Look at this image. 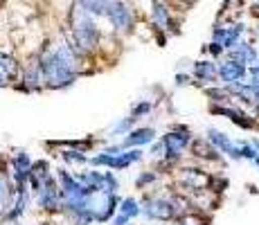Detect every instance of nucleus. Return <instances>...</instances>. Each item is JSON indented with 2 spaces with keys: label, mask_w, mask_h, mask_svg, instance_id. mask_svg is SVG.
I'll return each instance as SVG.
<instances>
[{
  "label": "nucleus",
  "mask_w": 259,
  "mask_h": 225,
  "mask_svg": "<svg viewBox=\"0 0 259 225\" xmlns=\"http://www.w3.org/2000/svg\"><path fill=\"white\" fill-rule=\"evenodd\" d=\"M79 50L70 43H61L38 57L43 70V86L50 90L68 88L79 77Z\"/></svg>",
  "instance_id": "f257e3e1"
},
{
  "label": "nucleus",
  "mask_w": 259,
  "mask_h": 225,
  "mask_svg": "<svg viewBox=\"0 0 259 225\" xmlns=\"http://www.w3.org/2000/svg\"><path fill=\"white\" fill-rule=\"evenodd\" d=\"M106 21L111 23V27L115 29V32L128 34L133 29V25H136V16H133L131 7H128L124 0H115L113 7L108 9V14H106Z\"/></svg>",
  "instance_id": "423d86ee"
},
{
  "label": "nucleus",
  "mask_w": 259,
  "mask_h": 225,
  "mask_svg": "<svg viewBox=\"0 0 259 225\" xmlns=\"http://www.w3.org/2000/svg\"><path fill=\"white\" fill-rule=\"evenodd\" d=\"M151 25L158 32H162V29H167L171 25V14H169L165 0H153L151 3Z\"/></svg>",
  "instance_id": "dca6fc26"
},
{
  "label": "nucleus",
  "mask_w": 259,
  "mask_h": 225,
  "mask_svg": "<svg viewBox=\"0 0 259 225\" xmlns=\"http://www.w3.org/2000/svg\"><path fill=\"white\" fill-rule=\"evenodd\" d=\"M192 77L198 79L203 83H212L214 79L219 77V66L210 59H201V61H194V68H192Z\"/></svg>",
  "instance_id": "2eb2a0df"
},
{
  "label": "nucleus",
  "mask_w": 259,
  "mask_h": 225,
  "mask_svg": "<svg viewBox=\"0 0 259 225\" xmlns=\"http://www.w3.org/2000/svg\"><path fill=\"white\" fill-rule=\"evenodd\" d=\"M156 128H151V126H140V128H133V131H128L126 133V138H124V142H122V147H131V149H136V147H144V144H151L153 140H156Z\"/></svg>",
  "instance_id": "ddd939ff"
},
{
  "label": "nucleus",
  "mask_w": 259,
  "mask_h": 225,
  "mask_svg": "<svg viewBox=\"0 0 259 225\" xmlns=\"http://www.w3.org/2000/svg\"><path fill=\"white\" fill-rule=\"evenodd\" d=\"M119 209V198L117 194H102L99 201H95V216H97V223L111 221Z\"/></svg>",
  "instance_id": "f8f14e48"
},
{
  "label": "nucleus",
  "mask_w": 259,
  "mask_h": 225,
  "mask_svg": "<svg viewBox=\"0 0 259 225\" xmlns=\"http://www.w3.org/2000/svg\"><path fill=\"white\" fill-rule=\"evenodd\" d=\"M14 196H16V185L9 183L7 171L3 169V171H0V216H5L7 209L12 207Z\"/></svg>",
  "instance_id": "f3484780"
},
{
  "label": "nucleus",
  "mask_w": 259,
  "mask_h": 225,
  "mask_svg": "<svg viewBox=\"0 0 259 225\" xmlns=\"http://www.w3.org/2000/svg\"><path fill=\"white\" fill-rule=\"evenodd\" d=\"M142 207V216L149 218V221H174L178 218V207H176V201H167V198H158V196H149L140 203Z\"/></svg>",
  "instance_id": "20e7f679"
},
{
  "label": "nucleus",
  "mask_w": 259,
  "mask_h": 225,
  "mask_svg": "<svg viewBox=\"0 0 259 225\" xmlns=\"http://www.w3.org/2000/svg\"><path fill=\"white\" fill-rule=\"evenodd\" d=\"M117 212L126 214L128 218H136V216H140V214H142V207H140V203H138L133 196H126V198H122V201H119V209H117Z\"/></svg>",
  "instance_id": "6ab92c4d"
},
{
  "label": "nucleus",
  "mask_w": 259,
  "mask_h": 225,
  "mask_svg": "<svg viewBox=\"0 0 259 225\" xmlns=\"http://www.w3.org/2000/svg\"><path fill=\"white\" fill-rule=\"evenodd\" d=\"M0 70L5 72V77H7V79L16 77V70H18L16 59H14L9 52H3V50H0Z\"/></svg>",
  "instance_id": "aec40b11"
},
{
  "label": "nucleus",
  "mask_w": 259,
  "mask_h": 225,
  "mask_svg": "<svg viewBox=\"0 0 259 225\" xmlns=\"http://www.w3.org/2000/svg\"><path fill=\"white\" fill-rule=\"evenodd\" d=\"M156 180H158V173H156V171H142L140 176L136 178V185H138V187H140V189H144V187H147V185L156 183Z\"/></svg>",
  "instance_id": "b1692460"
},
{
  "label": "nucleus",
  "mask_w": 259,
  "mask_h": 225,
  "mask_svg": "<svg viewBox=\"0 0 259 225\" xmlns=\"http://www.w3.org/2000/svg\"><path fill=\"white\" fill-rule=\"evenodd\" d=\"M252 164H255V167H259V156H257L255 160H252Z\"/></svg>",
  "instance_id": "c85d7f7f"
},
{
  "label": "nucleus",
  "mask_w": 259,
  "mask_h": 225,
  "mask_svg": "<svg viewBox=\"0 0 259 225\" xmlns=\"http://www.w3.org/2000/svg\"><path fill=\"white\" fill-rule=\"evenodd\" d=\"M151 156L165 158V142H162V140H158V142H151Z\"/></svg>",
  "instance_id": "a878e982"
},
{
  "label": "nucleus",
  "mask_w": 259,
  "mask_h": 225,
  "mask_svg": "<svg viewBox=\"0 0 259 225\" xmlns=\"http://www.w3.org/2000/svg\"><path fill=\"white\" fill-rule=\"evenodd\" d=\"M207 183H210V176H205L201 169H185L183 185H185L187 189H205Z\"/></svg>",
  "instance_id": "a211bd4d"
},
{
  "label": "nucleus",
  "mask_w": 259,
  "mask_h": 225,
  "mask_svg": "<svg viewBox=\"0 0 259 225\" xmlns=\"http://www.w3.org/2000/svg\"><path fill=\"white\" fill-rule=\"evenodd\" d=\"M136 119H138V117H133V115H131V117L117 119V122L111 126V135H119V133L126 135L128 131H133V126H136Z\"/></svg>",
  "instance_id": "4be33fe9"
},
{
  "label": "nucleus",
  "mask_w": 259,
  "mask_h": 225,
  "mask_svg": "<svg viewBox=\"0 0 259 225\" xmlns=\"http://www.w3.org/2000/svg\"><path fill=\"white\" fill-rule=\"evenodd\" d=\"M142 158H144L142 149L136 147V149H131V151H119V153L102 151L91 158V164H95V167H108V169H113V171H122V169H128L131 164L140 162Z\"/></svg>",
  "instance_id": "7ed1b4c3"
},
{
  "label": "nucleus",
  "mask_w": 259,
  "mask_h": 225,
  "mask_svg": "<svg viewBox=\"0 0 259 225\" xmlns=\"http://www.w3.org/2000/svg\"><path fill=\"white\" fill-rule=\"evenodd\" d=\"M243 32H246L243 23H217L212 29V41H219L226 50H232L239 41H243Z\"/></svg>",
  "instance_id": "0eeeda50"
},
{
  "label": "nucleus",
  "mask_w": 259,
  "mask_h": 225,
  "mask_svg": "<svg viewBox=\"0 0 259 225\" xmlns=\"http://www.w3.org/2000/svg\"><path fill=\"white\" fill-rule=\"evenodd\" d=\"M205 133H207L205 138L210 140V144H212V147H217L219 151L223 153V156H228L230 160H243V156H241V147L232 142L230 135H226L223 131H217V128H207Z\"/></svg>",
  "instance_id": "6e6552de"
},
{
  "label": "nucleus",
  "mask_w": 259,
  "mask_h": 225,
  "mask_svg": "<svg viewBox=\"0 0 259 225\" xmlns=\"http://www.w3.org/2000/svg\"><path fill=\"white\" fill-rule=\"evenodd\" d=\"M61 158L66 160L68 164H88L91 162V158L86 156V151H79V149H72V147H68L66 151H61Z\"/></svg>",
  "instance_id": "412c9836"
},
{
  "label": "nucleus",
  "mask_w": 259,
  "mask_h": 225,
  "mask_svg": "<svg viewBox=\"0 0 259 225\" xmlns=\"http://www.w3.org/2000/svg\"><path fill=\"white\" fill-rule=\"evenodd\" d=\"M70 32H72V41H74V48L79 52H86L91 54L99 48L102 43V32L97 27V21L91 12L77 5L70 14Z\"/></svg>",
  "instance_id": "f03ea898"
},
{
  "label": "nucleus",
  "mask_w": 259,
  "mask_h": 225,
  "mask_svg": "<svg viewBox=\"0 0 259 225\" xmlns=\"http://www.w3.org/2000/svg\"><path fill=\"white\" fill-rule=\"evenodd\" d=\"M255 9H259V0H257V7H255Z\"/></svg>",
  "instance_id": "7c9ffc66"
},
{
  "label": "nucleus",
  "mask_w": 259,
  "mask_h": 225,
  "mask_svg": "<svg viewBox=\"0 0 259 225\" xmlns=\"http://www.w3.org/2000/svg\"><path fill=\"white\" fill-rule=\"evenodd\" d=\"M248 77V66L237 59H228L219 66V79L223 81V86H232V83H239Z\"/></svg>",
  "instance_id": "1a4fd4ad"
},
{
  "label": "nucleus",
  "mask_w": 259,
  "mask_h": 225,
  "mask_svg": "<svg viewBox=\"0 0 259 225\" xmlns=\"http://www.w3.org/2000/svg\"><path fill=\"white\" fill-rule=\"evenodd\" d=\"M174 81H176V86H187V83H192V77H189V74L178 72L176 77H174Z\"/></svg>",
  "instance_id": "bb28decb"
},
{
  "label": "nucleus",
  "mask_w": 259,
  "mask_h": 225,
  "mask_svg": "<svg viewBox=\"0 0 259 225\" xmlns=\"http://www.w3.org/2000/svg\"><path fill=\"white\" fill-rule=\"evenodd\" d=\"M3 86H7V77H5V72L0 70V88H3Z\"/></svg>",
  "instance_id": "cd10ccee"
},
{
  "label": "nucleus",
  "mask_w": 259,
  "mask_h": 225,
  "mask_svg": "<svg viewBox=\"0 0 259 225\" xmlns=\"http://www.w3.org/2000/svg\"><path fill=\"white\" fill-rule=\"evenodd\" d=\"M153 111V104L151 102H136L131 108V115L133 117H144V115H149Z\"/></svg>",
  "instance_id": "5701e85b"
},
{
  "label": "nucleus",
  "mask_w": 259,
  "mask_h": 225,
  "mask_svg": "<svg viewBox=\"0 0 259 225\" xmlns=\"http://www.w3.org/2000/svg\"><path fill=\"white\" fill-rule=\"evenodd\" d=\"M32 158L25 151H16L12 156V176L16 187H27V178L32 173Z\"/></svg>",
  "instance_id": "9b49d317"
},
{
  "label": "nucleus",
  "mask_w": 259,
  "mask_h": 225,
  "mask_svg": "<svg viewBox=\"0 0 259 225\" xmlns=\"http://www.w3.org/2000/svg\"><path fill=\"white\" fill-rule=\"evenodd\" d=\"M210 111L214 113V115H226L228 119H232V122L237 124L239 128H255V119L250 117L248 113H243L241 108H237V106H232L230 102H226V104H219V106H210Z\"/></svg>",
  "instance_id": "9d476101"
},
{
  "label": "nucleus",
  "mask_w": 259,
  "mask_h": 225,
  "mask_svg": "<svg viewBox=\"0 0 259 225\" xmlns=\"http://www.w3.org/2000/svg\"><path fill=\"white\" fill-rule=\"evenodd\" d=\"M162 142H165V160L167 162H176L185 153V149L192 144V131L187 126H176L162 135Z\"/></svg>",
  "instance_id": "39448f33"
},
{
  "label": "nucleus",
  "mask_w": 259,
  "mask_h": 225,
  "mask_svg": "<svg viewBox=\"0 0 259 225\" xmlns=\"http://www.w3.org/2000/svg\"><path fill=\"white\" fill-rule=\"evenodd\" d=\"M205 52H210V54H212V59H219L223 52H228V50L223 48V45L219 43V41H212V43H207V45H205Z\"/></svg>",
  "instance_id": "393cba45"
},
{
  "label": "nucleus",
  "mask_w": 259,
  "mask_h": 225,
  "mask_svg": "<svg viewBox=\"0 0 259 225\" xmlns=\"http://www.w3.org/2000/svg\"><path fill=\"white\" fill-rule=\"evenodd\" d=\"M257 43H259V27H257Z\"/></svg>",
  "instance_id": "c756f323"
},
{
  "label": "nucleus",
  "mask_w": 259,
  "mask_h": 225,
  "mask_svg": "<svg viewBox=\"0 0 259 225\" xmlns=\"http://www.w3.org/2000/svg\"><path fill=\"white\" fill-rule=\"evenodd\" d=\"M228 52H230V59H237V61L246 63L248 68H250L252 63L259 61V50L252 43H248V41H239L235 48L228 50Z\"/></svg>",
  "instance_id": "4468645a"
}]
</instances>
